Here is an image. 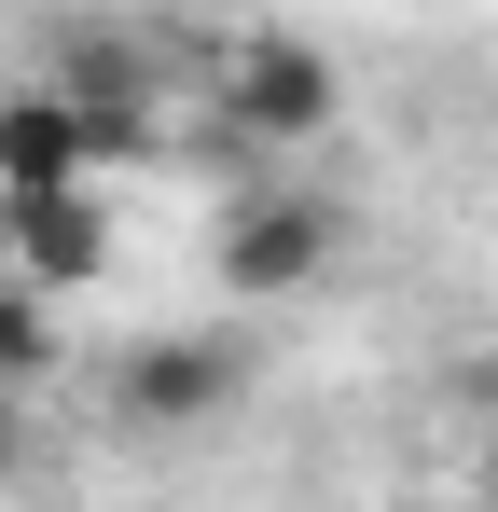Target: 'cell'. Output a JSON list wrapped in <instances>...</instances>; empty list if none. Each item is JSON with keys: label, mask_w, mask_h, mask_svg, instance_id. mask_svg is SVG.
Returning a JSON list of instances; mask_svg holds the SVG:
<instances>
[{"label": "cell", "mask_w": 498, "mask_h": 512, "mask_svg": "<svg viewBox=\"0 0 498 512\" xmlns=\"http://www.w3.org/2000/svg\"><path fill=\"white\" fill-rule=\"evenodd\" d=\"M0 222H14V263H28L42 291H83V277L111 263V222H97V180H42V194H0Z\"/></svg>", "instance_id": "1"}, {"label": "cell", "mask_w": 498, "mask_h": 512, "mask_svg": "<svg viewBox=\"0 0 498 512\" xmlns=\"http://www.w3.org/2000/svg\"><path fill=\"white\" fill-rule=\"evenodd\" d=\"M222 97H236L249 139L291 153V139H319V125H332V56H305V42H249L236 70H222Z\"/></svg>", "instance_id": "2"}, {"label": "cell", "mask_w": 498, "mask_h": 512, "mask_svg": "<svg viewBox=\"0 0 498 512\" xmlns=\"http://www.w3.org/2000/svg\"><path fill=\"white\" fill-rule=\"evenodd\" d=\"M83 153H97L83 97H14V111H0V194H42V180H83Z\"/></svg>", "instance_id": "3"}, {"label": "cell", "mask_w": 498, "mask_h": 512, "mask_svg": "<svg viewBox=\"0 0 498 512\" xmlns=\"http://www.w3.org/2000/svg\"><path fill=\"white\" fill-rule=\"evenodd\" d=\"M249 277V291H291V277H305V263H319V222H291V208H277V222H263V208H249L236 222V250H222Z\"/></svg>", "instance_id": "4"}, {"label": "cell", "mask_w": 498, "mask_h": 512, "mask_svg": "<svg viewBox=\"0 0 498 512\" xmlns=\"http://www.w3.org/2000/svg\"><path fill=\"white\" fill-rule=\"evenodd\" d=\"M42 277H0V402H14V388H42Z\"/></svg>", "instance_id": "5"}]
</instances>
